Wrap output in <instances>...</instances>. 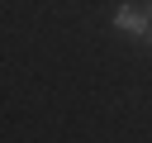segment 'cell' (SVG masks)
<instances>
[{"mask_svg": "<svg viewBox=\"0 0 152 143\" xmlns=\"http://www.w3.org/2000/svg\"><path fill=\"white\" fill-rule=\"evenodd\" d=\"M114 29H119V33H133V38H147V43H152V19H147L138 5H119V10H114Z\"/></svg>", "mask_w": 152, "mask_h": 143, "instance_id": "1", "label": "cell"}, {"mask_svg": "<svg viewBox=\"0 0 152 143\" xmlns=\"http://www.w3.org/2000/svg\"><path fill=\"white\" fill-rule=\"evenodd\" d=\"M147 19H152V0H147Z\"/></svg>", "mask_w": 152, "mask_h": 143, "instance_id": "2", "label": "cell"}]
</instances>
